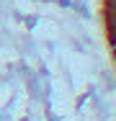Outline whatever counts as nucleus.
Wrapping results in <instances>:
<instances>
[{"mask_svg":"<svg viewBox=\"0 0 116 121\" xmlns=\"http://www.w3.org/2000/svg\"><path fill=\"white\" fill-rule=\"evenodd\" d=\"M103 3V28H106V41L111 49V59L116 65V0H101Z\"/></svg>","mask_w":116,"mask_h":121,"instance_id":"nucleus-1","label":"nucleus"}]
</instances>
